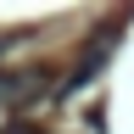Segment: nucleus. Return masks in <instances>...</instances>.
<instances>
[{
  "label": "nucleus",
  "mask_w": 134,
  "mask_h": 134,
  "mask_svg": "<svg viewBox=\"0 0 134 134\" xmlns=\"http://www.w3.org/2000/svg\"><path fill=\"white\" fill-rule=\"evenodd\" d=\"M112 50H117V23H100V34L78 50V67H73V78L62 84V95H73V90H84V84H95L100 67L112 62Z\"/></svg>",
  "instance_id": "1"
},
{
  "label": "nucleus",
  "mask_w": 134,
  "mask_h": 134,
  "mask_svg": "<svg viewBox=\"0 0 134 134\" xmlns=\"http://www.w3.org/2000/svg\"><path fill=\"white\" fill-rule=\"evenodd\" d=\"M50 90V78L45 73H0V100H34V95H45Z\"/></svg>",
  "instance_id": "2"
},
{
  "label": "nucleus",
  "mask_w": 134,
  "mask_h": 134,
  "mask_svg": "<svg viewBox=\"0 0 134 134\" xmlns=\"http://www.w3.org/2000/svg\"><path fill=\"white\" fill-rule=\"evenodd\" d=\"M6 134H45V129H39V123H28V117H11Z\"/></svg>",
  "instance_id": "3"
}]
</instances>
